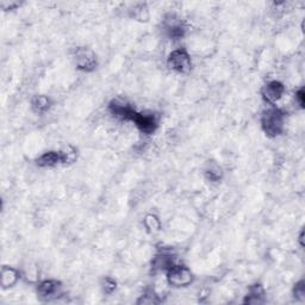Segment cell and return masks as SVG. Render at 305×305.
<instances>
[{
	"mask_svg": "<svg viewBox=\"0 0 305 305\" xmlns=\"http://www.w3.org/2000/svg\"><path fill=\"white\" fill-rule=\"evenodd\" d=\"M284 91H285V88H284L283 84H280V82L278 81H272L269 82L268 85L265 86V88H263V98H265L266 100L269 103H275L277 100H279L281 97H283Z\"/></svg>",
	"mask_w": 305,
	"mask_h": 305,
	"instance_id": "52a82bcc",
	"label": "cell"
},
{
	"mask_svg": "<svg viewBox=\"0 0 305 305\" xmlns=\"http://www.w3.org/2000/svg\"><path fill=\"white\" fill-rule=\"evenodd\" d=\"M74 60H75V63L79 69L86 70V72H91V70H93L97 67L96 54L88 48L76 49Z\"/></svg>",
	"mask_w": 305,
	"mask_h": 305,
	"instance_id": "277c9868",
	"label": "cell"
},
{
	"mask_svg": "<svg viewBox=\"0 0 305 305\" xmlns=\"http://www.w3.org/2000/svg\"><path fill=\"white\" fill-rule=\"evenodd\" d=\"M59 289H60V286H59V283H56L54 280H47L43 281L42 284H40V286H38V293H40L41 297H52V296H54L58 293Z\"/></svg>",
	"mask_w": 305,
	"mask_h": 305,
	"instance_id": "9c48e42d",
	"label": "cell"
},
{
	"mask_svg": "<svg viewBox=\"0 0 305 305\" xmlns=\"http://www.w3.org/2000/svg\"><path fill=\"white\" fill-rule=\"evenodd\" d=\"M131 121L137 125V128L140 129L141 131L146 132V134H152L154 130L156 129V120L154 118V116H152V115L135 112L134 117H132Z\"/></svg>",
	"mask_w": 305,
	"mask_h": 305,
	"instance_id": "5b68a950",
	"label": "cell"
},
{
	"mask_svg": "<svg viewBox=\"0 0 305 305\" xmlns=\"http://www.w3.org/2000/svg\"><path fill=\"white\" fill-rule=\"evenodd\" d=\"M296 98L298 99L299 102V105L301 106H304V91L303 90H299L297 96H296Z\"/></svg>",
	"mask_w": 305,
	"mask_h": 305,
	"instance_id": "2e32d148",
	"label": "cell"
},
{
	"mask_svg": "<svg viewBox=\"0 0 305 305\" xmlns=\"http://www.w3.org/2000/svg\"><path fill=\"white\" fill-rule=\"evenodd\" d=\"M295 293H296V296H298V297H303L305 293L303 281H301V283L297 284V286H296V289H295Z\"/></svg>",
	"mask_w": 305,
	"mask_h": 305,
	"instance_id": "9a60e30c",
	"label": "cell"
},
{
	"mask_svg": "<svg viewBox=\"0 0 305 305\" xmlns=\"http://www.w3.org/2000/svg\"><path fill=\"white\" fill-rule=\"evenodd\" d=\"M263 296V291L261 289V286L260 285H255L253 286L250 289V293L248 295V298L245 299V302L247 303H253V304H256V303H261V298Z\"/></svg>",
	"mask_w": 305,
	"mask_h": 305,
	"instance_id": "4fadbf2b",
	"label": "cell"
},
{
	"mask_svg": "<svg viewBox=\"0 0 305 305\" xmlns=\"http://www.w3.org/2000/svg\"><path fill=\"white\" fill-rule=\"evenodd\" d=\"M32 108H34V110L38 112V114H42V112L47 111L49 108L48 98L44 96L35 97L34 100H32Z\"/></svg>",
	"mask_w": 305,
	"mask_h": 305,
	"instance_id": "7c38bea8",
	"label": "cell"
},
{
	"mask_svg": "<svg viewBox=\"0 0 305 305\" xmlns=\"http://www.w3.org/2000/svg\"><path fill=\"white\" fill-rule=\"evenodd\" d=\"M167 279L171 285L176 287L186 286L191 283L192 274L188 268L185 266H177L174 265L173 267L167 271Z\"/></svg>",
	"mask_w": 305,
	"mask_h": 305,
	"instance_id": "3957f363",
	"label": "cell"
},
{
	"mask_svg": "<svg viewBox=\"0 0 305 305\" xmlns=\"http://www.w3.org/2000/svg\"><path fill=\"white\" fill-rule=\"evenodd\" d=\"M205 174L208 177V179L212 180V182H217L218 179H221L222 177V171L216 164H211L209 166L208 170H205Z\"/></svg>",
	"mask_w": 305,
	"mask_h": 305,
	"instance_id": "5bb4252c",
	"label": "cell"
},
{
	"mask_svg": "<svg viewBox=\"0 0 305 305\" xmlns=\"http://www.w3.org/2000/svg\"><path fill=\"white\" fill-rule=\"evenodd\" d=\"M110 110L115 116L122 120L131 121L135 115V110L126 103L121 102V100H114L110 104Z\"/></svg>",
	"mask_w": 305,
	"mask_h": 305,
	"instance_id": "8992f818",
	"label": "cell"
},
{
	"mask_svg": "<svg viewBox=\"0 0 305 305\" xmlns=\"http://www.w3.org/2000/svg\"><path fill=\"white\" fill-rule=\"evenodd\" d=\"M262 128L268 136L280 135L284 129V115L278 109H268L263 112L261 118Z\"/></svg>",
	"mask_w": 305,
	"mask_h": 305,
	"instance_id": "6da1fadb",
	"label": "cell"
},
{
	"mask_svg": "<svg viewBox=\"0 0 305 305\" xmlns=\"http://www.w3.org/2000/svg\"><path fill=\"white\" fill-rule=\"evenodd\" d=\"M18 279V273L13 268L4 267L1 271V285L4 287L12 286Z\"/></svg>",
	"mask_w": 305,
	"mask_h": 305,
	"instance_id": "8fae6325",
	"label": "cell"
},
{
	"mask_svg": "<svg viewBox=\"0 0 305 305\" xmlns=\"http://www.w3.org/2000/svg\"><path fill=\"white\" fill-rule=\"evenodd\" d=\"M168 67L179 73H187L191 69V59L185 50L179 49L171 53L168 58Z\"/></svg>",
	"mask_w": 305,
	"mask_h": 305,
	"instance_id": "7a4b0ae2",
	"label": "cell"
},
{
	"mask_svg": "<svg viewBox=\"0 0 305 305\" xmlns=\"http://www.w3.org/2000/svg\"><path fill=\"white\" fill-rule=\"evenodd\" d=\"M153 266L154 268L160 269V271H168L174 266V259L171 255L162 254V255L155 256Z\"/></svg>",
	"mask_w": 305,
	"mask_h": 305,
	"instance_id": "30bf717a",
	"label": "cell"
},
{
	"mask_svg": "<svg viewBox=\"0 0 305 305\" xmlns=\"http://www.w3.org/2000/svg\"><path fill=\"white\" fill-rule=\"evenodd\" d=\"M36 162L40 167H52V166L60 164V162H64L63 153L62 152L46 153L43 154L42 156H40Z\"/></svg>",
	"mask_w": 305,
	"mask_h": 305,
	"instance_id": "ba28073f",
	"label": "cell"
}]
</instances>
